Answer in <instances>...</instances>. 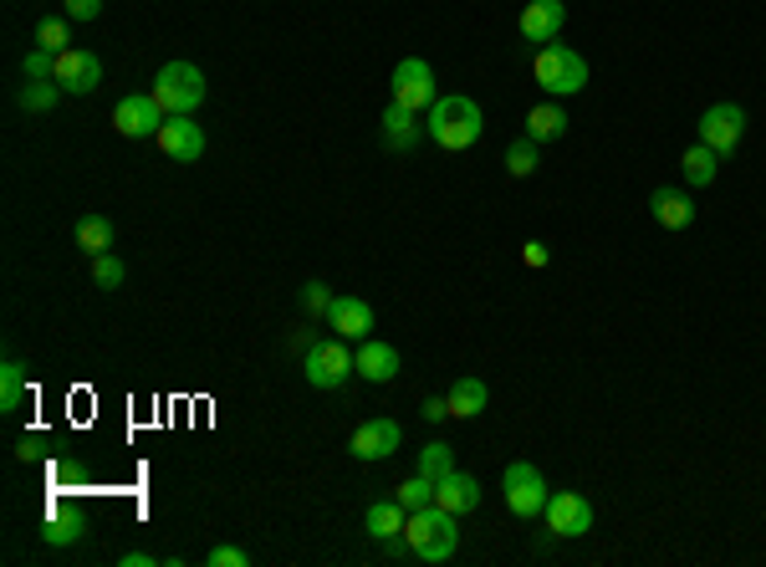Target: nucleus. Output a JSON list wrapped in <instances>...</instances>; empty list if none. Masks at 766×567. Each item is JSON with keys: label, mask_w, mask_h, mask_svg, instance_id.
<instances>
[{"label": "nucleus", "mask_w": 766, "mask_h": 567, "mask_svg": "<svg viewBox=\"0 0 766 567\" xmlns=\"http://www.w3.org/2000/svg\"><path fill=\"white\" fill-rule=\"evenodd\" d=\"M424 134H430L445 153H466L470 144H481V134H485L481 102L466 98V93H445V98H434L430 118H424Z\"/></svg>", "instance_id": "nucleus-1"}, {"label": "nucleus", "mask_w": 766, "mask_h": 567, "mask_svg": "<svg viewBox=\"0 0 766 567\" xmlns=\"http://www.w3.org/2000/svg\"><path fill=\"white\" fill-rule=\"evenodd\" d=\"M404 547L415 563H450L455 547H460V527H455V511H445L440 501L409 511L404 521Z\"/></svg>", "instance_id": "nucleus-2"}, {"label": "nucleus", "mask_w": 766, "mask_h": 567, "mask_svg": "<svg viewBox=\"0 0 766 567\" xmlns=\"http://www.w3.org/2000/svg\"><path fill=\"white\" fill-rule=\"evenodd\" d=\"M532 77L547 98L563 102V98H578L588 87V62L572 47H563V41H547V47H536V57H532Z\"/></svg>", "instance_id": "nucleus-3"}, {"label": "nucleus", "mask_w": 766, "mask_h": 567, "mask_svg": "<svg viewBox=\"0 0 766 567\" xmlns=\"http://www.w3.org/2000/svg\"><path fill=\"white\" fill-rule=\"evenodd\" d=\"M205 72L195 67V62H164V67L153 72V102L164 108L169 118H180V113H195L205 102Z\"/></svg>", "instance_id": "nucleus-4"}, {"label": "nucleus", "mask_w": 766, "mask_h": 567, "mask_svg": "<svg viewBox=\"0 0 766 567\" xmlns=\"http://www.w3.org/2000/svg\"><path fill=\"white\" fill-rule=\"evenodd\" d=\"M358 373V353L343 343V337H328V343H312L307 358H301V379L312 389H343Z\"/></svg>", "instance_id": "nucleus-5"}, {"label": "nucleus", "mask_w": 766, "mask_h": 567, "mask_svg": "<svg viewBox=\"0 0 766 567\" xmlns=\"http://www.w3.org/2000/svg\"><path fill=\"white\" fill-rule=\"evenodd\" d=\"M501 491H506V511L521 521H532L547 511V481H542V470L532 466V460H511L506 466V476H501Z\"/></svg>", "instance_id": "nucleus-6"}, {"label": "nucleus", "mask_w": 766, "mask_h": 567, "mask_svg": "<svg viewBox=\"0 0 766 567\" xmlns=\"http://www.w3.org/2000/svg\"><path fill=\"white\" fill-rule=\"evenodd\" d=\"M700 144H711L720 159H731L741 149V138H746V108L741 102H716V108H705L695 123Z\"/></svg>", "instance_id": "nucleus-7"}, {"label": "nucleus", "mask_w": 766, "mask_h": 567, "mask_svg": "<svg viewBox=\"0 0 766 567\" xmlns=\"http://www.w3.org/2000/svg\"><path fill=\"white\" fill-rule=\"evenodd\" d=\"M434 98H440V83H434V67L424 57H404L394 67V102L415 108V113H430Z\"/></svg>", "instance_id": "nucleus-8"}, {"label": "nucleus", "mask_w": 766, "mask_h": 567, "mask_svg": "<svg viewBox=\"0 0 766 567\" xmlns=\"http://www.w3.org/2000/svg\"><path fill=\"white\" fill-rule=\"evenodd\" d=\"M164 108L153 102V93H128V98L113 108V128L123 138H159V128H164Z\"/></svg>", "instance_id": "nucleus-9"}, {"label": "nucleus", "mask_w": 766, "mask_h": 567, "mask_svg": "<svg viewBox=\"0 0 766 567\" xmlns=\"http://www.w3.org/2000/svg\"><path fill=\"white\" fill-rule=\"evenodd\" d=\"M542 517H547V527L557 537H588L593 532V501L583 491H552Z\"/></svg>", "instance_id": "nucleus-10"}, {"label": "nucleus", "mask_w": 766, "mask_h": 567, "mask_svg": "<svg viewBox=\"0 0 766 567\" xmlns=\"http://www.w3.org/2000/svg\"><path fill=\"white\" fill-rule=\"evenodd\" d=\"M404 445V430H399V419H363L358 430H353L348 440V451L358 455V460H388V455Z\"/></svg>", "instance_id": "nucleus-11"}, {"label": "nucleus", "mask_w": 766, "mask_h": 567, "mask_svg": "<svg viewBox=\"0 0 766 567\" xmlns=\"http://www.w3.org/2000/svg\"><path fill=\"white\" fill-rule=\"evenodd\" d=\"M159 149H164V159H174V164H195V159L205 153V128L195 123V113L164 118V128H159Z\"/></svg>", "instance_id": "nucleus-12"}, {"label": "nucleus", "mask_w": 766, "mask_h": 567, "mask_svg": "<svg viewBox=\"0 0 766 567\" xmlns=\"http://www.w3.org/2000/svg\"><path fill=\"white\" fill-rule=\"evenodd\" d=\"M57 83H62V93H72V98H87V93H98L102 83V57L98 51H62L57 57Z\"/></svg>", "instance_id": "nucleus-13"}, {"label": "nucleus", "mask_w": 766, "mask_h": 567, "mask_svg": "<svg viewBox=\"0 0 766 567\" xmlns=\"http://www.w3.org/2000/svg\"><path fill=\"white\" fill-rule=\"evenodd\" d=\"M328 328H333L343 343H363V337H373V307H368L363 297H333V307H328Z\"/></svg>", "instance_id": "nucleus-14"}, {"label": "nucleus", "mask_w": 766, "mask_h": 567, "mask_svg": "<svg viewBox=\"0 0 766 567\" xmlns=\"http://www.w3.org/2000/svg\"><path fill=\"white\" fill-rule=\"evenodd\" d=\"M567 26V5L563 0H527V11H521V36L527 41H557Z\"/></svg>", "instance_id": "nucleus-15"}, {"label": "nucleus", "mask_w": 766, "mask_h": 567, "mask_svg": "<svg viewBox=\"0 0 766 567\" xmlns=\"http://www.w3.org/2000/svg\"><path fill=\"white\" fill-rule=\"evenodd\" d=\"M419 138H430V134H424V123H419L415 108L388 102V108H383V144L394 153H409V149H419Z\"/></svg>", "instance_id": "nucleus-16"}, {"label": "nucleus", "mask_w": 766, "mask_h": 567, "mask_svg": "<svg viewBox=\"0 0 766 567\" xmlns=\"http://www.w3.org/2000/svg\"><path fill=\"white\" fill-rule=\"evenodd\" d=\"M358 379H363V384H388V379H399V348H394V343H379V337H363V343H358Z\"/></svg>", "instance_id": "nucleus-17"}, {"label": "nucleus", "mask_w": 766, "mask_h": 567, "mask_svg": "<svg viewBox=\"0 0 766 567\" xmlns=\"http://www.w3.org/2000/svg\"><path fill=\"white\" fill-rule=\"evenodd\" d=\"M650 215L665 225V231H690L695 225V205H690V195L684 189H654L650 195Z\"/></svg>", "instance_id": "nucleus-18"}, {"label": "nucleus", "mask_w": 766, "mask_h": 567, "mask_svg": "<svg viewBox=\"0 0 766 567\" xmlns=\"http://www.w3.org/2000/svg\"><path fill=\"white\" fill-rule=\"evenodd\" d=\"M434 501H440L445 511H455V517H466V511L481 506V481L466 476V470H450V476L440 481V491H434Z\"/></svg>", "instance_id": "nucleus-19"}, {"label": "nucleus", "mask_w": 766, "mask_h": 567, "mask_svg": "<svg viewBox=\"0 0 766 567\" xmlns=\"http://www.w3.org/2000/svg\"><path fill=\"white\" fill-rule=\"evenodd\" d=\"M404 521H409V511H404L399 501H373L363 511V532L373 542H394V537H404Z\"/></svg>", "instance_id": "nucleus-20"}, {"label": "nucleus", "mask_w": 766, "mask_h": 567, "mask_svg": "<svg viewBox=\"0 0 766 567\" xmlns=\"http://www.w3.org/2000/svg\"><path fill=\"white\" fill-rule=\"evenodd\" d=\"M445 404H450V419H481V409L491 404V389L481 379H455Z\"/></svg>", "instance_id": "nucleus-21"}, {"label": "nucleus", "mask_w": 766, "mask_h": 567, "mask_svg": "<svg viewBox=\"0 0 766 567\" xmlns=\"http://www.w3.org/2000/svg\"><path fill=\"white\" fill-rule=\"evenodd\" d=\"M680 169H684V184L711 189V184H716V174H720V153L711 149V144H690V149H684V159H680Z\"/></svg>", "instance_id": "nucleus-22"}, {"label": "nucleus", "mask_w": 766, "mask_h": 567, "mask_svg": "<svg viewBox=\"0 0 766 567\" xmlns=\"http://www.w3.org/2000/svg\"><path fill=\"white\" fill-rule=\"evenodd\" d=\"M563 134H567V113H563V102H557V98L536 102L532 113H527V138L552 144V138H563Z\"/></svg>", "instance_id": "nucleus-23"}, {"label": "nucleus", "mask_w": 766, "mask_h": 567, "mask_svg": "<svg viewBox=\"0 0 766 567\" xmlns=\"http://www.w3.org/2000/svg\"><path fill=\"white\" fill-rule=\"evenodd\" d=\"M536 164H542V144L527 134L511 138V149H506V174H511V180H532Z\"/></svg>", "instance_id": "nucleus-24"}, {"label": "nucleus", "mask_w": 766, "mask_h": 567, "mask_svg": "<svg viewBox=\"0 0 766 567\" xmlns=\"http://www.w3.org/2000/svg\"><path fill=\"white\" fill-rule=\"evenodd\" d=\"M21 394H26V363H21V358H5V363H0V415H16Z\"/></svg>", "instance_id": "nucleus-25"}, {"label": "nucleus", "mask_w": 766, "mask_h": 567, "mask_svg": "<svg viewBox=\"0 0 766 567\" xmlns=\"http://www.w3.org/2000/svg\"><path fill=\"white\" fill-rule=\"evenodd\" d=\"M77 246H83L87 256L113 250V220H108V215H83V220H77Z\"/></svg>", "instance_id": "nucleus-26"}, {"label": "nucleus", "mask_w": 766, "mask_h": 567, "mask_svg": "<svg viewBox=\"0 0 766 567\" xmlns=\"http://www.w3.org/2000/svg\"><path fill=\"white\" fill-rule=\"evenodd\" d=\"M16 102L26 108V113H51V108L62 102V83H57V77H47V83H26L16 93Z\"/></svg>", "instance_id": "nucleus-27"}, {"label": "nucleus", "mask_w": 766, "mask_h": 567, "mask_svg": "<svg viewBox=\"0 0 766 567\" xmlns=\"http://www.w3.org/2000/svg\"><path fill=\"white\" fill-rule=\"evenodd\" d=\"M455 470V451L445 440H430L424 451H419V476H430V481H445Z\"/></svg>", "instance_id": "nucleus-28"}, {"label": "nucleus", "mask_w": 766, "mask_h": 567, "mask_svg": "<svg viewBox=\"0 0 766 567\" xmlns=\"http://www.w3.org/2000/svg\"><path fill=\"white\" fill-rule=\"evenodd\" d=\"M434 491H440V481H430V476H419L415 470V476L399 485V506L404 511H419V506H430L434 501Z\"/></svg>", "instance_id": "nucleus-29"}, {"label": "nucleus", "mask_w": 766, "mask_h": 567, "mask_svg": "<svg viewBox=\"0 0 766 567\" xmlns=\"http://www.w3.org/2000/svg\"><path fill=\"white\" fill-rule=\"evenodd\" d=\"M36 47L57 51V57H62V51H72V26L62 16H47L41 26H36Z\"/></svg>", "instance_id": "nucleus-30"}, {"label": "nucleus", "mask_w": 766, "mask_h": 567, "mask_svg": "<svg viewBox=\"0 0 766 567\" xmlns=\"http://www.w3.org/2000/svg\"><path fill=\"white\" fill-rule=\"evenodd\" d=\"M41 537H47V547H72V542H83V517H47Z\"/></svg>", "instance_id": "nucleus-31"}, {"label": "nucleus", "mask_w": 766, "mask_h": 567, "mask_svg": "<svg viewBox=\"0 0 766 567\" xmlns=\"http://www.w3.org/2000/svg\"><path fill=\"white\" fill-rule=\"evenodd\" d=\"M123 276H128V267L118 261L113 250H102V256H92V282H98L102 292H118V286H123Z\"/></svg>", "instance_id": "nucleus-32"}, {"label": "nucleus", "mask_w": 766, "mask_h": 567, "mask_svg": "<svg viewBox=\"0 0 766 567\" xmlns=\"http://www.w3.org/2000/svg\"><path fill=\"white\" fill-rule=\"evenodd\" d=\"M21 72H26V83H47V77H57V51L32 47L26 57H21Z\"/></svg>", "instance_id": "nucleus-33"}, {"label": "nucleus", "mask_w": 766, "mask_h": 567, "mask_svg": "<svg viewBox=\"0 0 766 567\" xmlns=\"http://www.w3.org/2000/svg\"><path fill=\"white\" fill-rule=\"evenodd\" d=\"M301 307H307L312 318H328V307H333V292H328V282H307V292H301Z\"/></svg>", "instance_id": "nucleus-34"}, {"label": "nucleus", "mask_w": 766, "mask_h": 567, "mask_svg": "<svg viewBox=\"0 0 766 567\" xmlns=\"http://www.w3.org/2000/svg\"><path fill=\"white\" fill-rule=\"evenodd\" d=\"M210 567H246L250 563V552L246 547H215L210 557H205Z\"/></svg>", "instance_id": "nucleus-35"}, {"label": "nucleus", "mask_w": 766, "mask_h": 567, "mask_svg": "<svg viewBox=\"0 0 766 567\" xmlns=\"http://www.w3.org/2000/svg\"><path fill=\"white\" fill-rule=\"evenodd\" d=\"M67 5V21H98L102 16V0H62Z\"/></svg>", "instance_id": "nucleus-36"}, {"label": "nucleus", "mask_w": 766, "mask_h": 567, "mask_svg": "<svg viewBox=\"0 0 766 567\" xmlns=\"http://www.w3.org/2000/svg\"><path fill=\"white\" fill-rule=\"evenodd\" d=\"M521 261H527L532 271H542L547 267V241H527V246H521Z\"/></svg>", "instance_id": "nucleus-37"}, {"label": "nucleus", "mask_w": 766, "mask_h": 567, "mask_svg": "<svg viewBox=\"0 0 766 567\" xmlns=\"http://www.w3.org/2000/svg\"><path fill=\"white\" fill-rule=\"evenodd\" d=\"M41 445H47L41 434H26V440H21V445H16V460H41V455H47V451H41Z\"/></svg>", "instance_id": "nucleus-38"}, {"label": "nucleus", "mask_w": 766, "mask_h": 567, "mask_svg": "<svg viewBox=\"0 0 766 567\" xmlns=\"http://www.w3.org/2000/svg\"><path fill=\"white\" fill-rule=\"evenodd\" d=\"M419 415L430 419V424H440V419H450V404H445V399H424V409H419Z\"/></svg>", "instance_id": "nucleus-39"}, {"label": "nucleus", "mask_w": 766, "mask_h": 567, "mask_svg": "<svg viewBox=\"0 0 766 567\" xmlns=\"http://www.w3.org/2000/svg\"><path fill=\"white\" fill-rule=\"evenodd\" d=\"M153 563H159L153 552H123V557H118V567H153Z\"/></svg>", "instance_id": "nucleus-40"}]
</instances>
